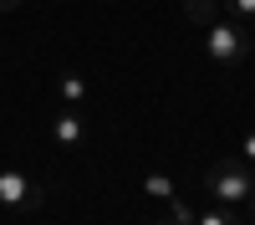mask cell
I'll use <instances>...</instances> for the list:
<instances>
[{
  "mask_svg": "<svg viewBox=\"0 0 255 225\" xmlns=\"http://www.w3.org/2000/svg\"><path fill=\"white\" fill-rule=\"evenodd\" d=\"M204 184H209V195H215V205H225V210H240V205L250 200V190H255V174H250L245 159H220L215 169L204 174Z\"/></svg>",
  "mask_w": 255,
  "mask_h": 225,
  "instance_id": "obj_1",
  "label": "cell"
},
{
  "mask_svg": "<svg viewBox=\"0 0 255 225\" xmlns=\"http://www.w3.org/2000/svg\"><path fill=\"white\" fill-rule=\"evenodd\" d=\"M204 51L209 61H220V67H240V61H250V36H245V20H209L204 26Z\"/></svg>",
  "mask_w": 255,
  "mask_h": 225,
  "instance_id": "obj_2",
  "label": "cell"
},
{
  "mask_svg": "<svg viewBox=\"0 0 255 225\" xmlns=\"http://www.w3.org/2000/svg\"><path fill=\"white\" fill-rule=\"evenodd\" d=\"M41 195H36V184H31V174H20V169H0V205L5 210H26V205H36Z\"/></svg>",
  "mask_w": 255,
  "mask_h": 225,
  "instance_id": "obj_3",
  "label": "cell"
},
{
  "mask_svg": "<svg viewBox=\"0 0 255 225\" xmlns=\"http://www.w3.org/2000/svg\"><path fill=\"white\" fill-rule=\"evenodd\" d=\"M51 138L61 143V149H82V143H87V123H82V113H77V108L56 113V118H51Z\"/></svg>",
  "mask_w": 255,
  "mask_h": 225,
  "instance_id": "obj_4",
  "label": "cell"
},
{
  "mask_svg": "<svg viewBox=\"0 0 255 225\" xmlns=\"http://www.w3.org/2000/svg\"><path fill=\"white\" fill-rule=\"evenodd\" d=\"M184 20L204 31L209 20H220V0H184Z\"/></svg>",
  "mask_w": 255,
  "mask_h": 225,
  "instance_id": "obj_5",
  "label": "cell"
},
{
  "mask_svg": "<svg viewBox=\"0 0 255 225\" xmlns=\"http://www.w3.org/2000/svg\"><path fill=\"white\" fill-rule=\"evenodd\" d=\"M56 97L67 102V108H82V102H87V82H82L77 72H67V77L56 82Z\"/></svg>",
  "mask_w": 255,
  "mask_h": 225,
  "instance_id": "obj_6",
  "label": "cell"
},
{
  "mask_svg": "<svg viewBox=\"0 0 255 225\" xmlns=\"http://www.w3.org/2000/svg\"><path fill=\"white\" fill-rule=\"evenodd\" d=\"M143 190L153 195V200H174V179H168V174H148V179H143Z\"/></svg>",
  "mask_w": 255,
  "mask_h": 225,
  "instance_id": "obj_7",
  "label": "cell"
},
{
  "mask_svg": "<svg viewBox=\"0 0 255 225\" xmlns=\"http://www.w3.org/2000/svg\"><path fill=\"white\" fill-rule=\"evenodd\" d=\"M220 10H225L230 20H250V15H255V0H220Z\"/></svg>",
  "mask_w": 255,
  "mask_h": 225,
  "instance_id": "obj_8",
  "label": "cell"
},
{
  "mask_svg": "<svg viewBox=\"0 0 255 225\" xmlns=\"http://www.w3.org/2000/svg\"><path fill=\"white\" fill-rule=\"evenodd\" d=\"M194 225H235V210H225V205H215V210L194 215Z\"/></svg>",
  "mask_w": 255,
  "mask_h": 225,
  "instance_id": "obj_9",
  "label": "cell"
},
{
  "mask_svg": "<svg viewBox=\"0 0 255 225\" xmlns=\"http://www.w3.org/2000/svg\"><path fill=\"white\" fill-rule=\"evenodd\" d=\"M240 159H245L250 169H255V133H245V149H240Z\"/></svg>",
  "mask_w": 255,
  "mask_h": 225,
  "instance_id": "obj_10",
  "label": "cell"
},
{
  "mask_svg": "<svg viewBox=\"0 0 255 225\" xmlns=\"http://www.w3.org/2000/svg\"><path fill=\"white\" fill-rule=\"evenodd\" d=\"M20 5V0H0V15H5V10H15Z\"/></svg>",
  "mask_w": 255,
  "mask_h": 225,
  "instance_id": "obj_11",
  "label": "cell"
},
{
  "mask_svg": "<svg viewBox=\"0 0 255 225\" xmlns=\"http://www.w3.org/2000/svg\"><path fill=\"white\" fill-rule=\"evenodd\" d=\"M158 225H189V220H179V215H168V220H158Z\"/></svg>",
  "mask_w": 255,
  "mask_h": 225,
  "instance_id": "obj_12",
  "label": "cell"
},
{
  "mask_svg": "<svg viewBox=\"0 0 255 225\" xmlns=\"http://www.w3.org/2000/svg\"><path fill=\"white\" fill-rule=\"evenodd\" d=\"M245 205H250V215H255V190H250V200H245Z\"/></svg>",
  "mask_w": 255,
  "mask_h": 225,
  "instance_id": "obj_13",
  "label": "cell"
}]
</instances>
